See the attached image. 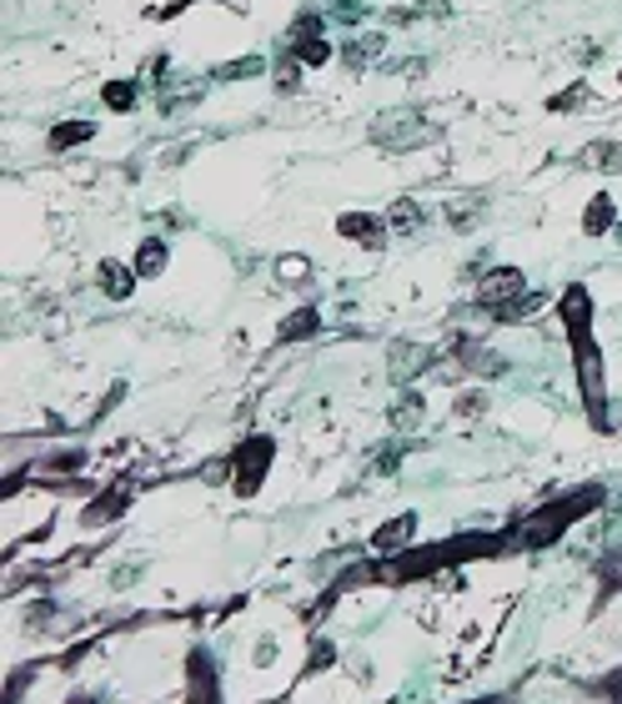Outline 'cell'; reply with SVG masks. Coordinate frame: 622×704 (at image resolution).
Wrapping results in <instances>:
<instances>
[{"label":"cell","instance_id":"cell-16","mask_svg":"<svg viewBox=\"0 0 622 704\" xmlns=\"http://www.w3.org/2000/svg\"><path fill=\"white\" fill-rule=\"evenodd\" d=\"M411 528H417V518L411 514H402V518H392L387 528H382V534H376V549H397L402 538H411Z\"/></svg>","mask_w":622,"mask_h":704},{"label":"cell","instance_id":"cell-10","mask_svg":"<svg viewBox=\"0 0 622 704\" xmlns=\"http://www.w3.org/2000/svg\"><path fill=\"white\" fill-rule=\"evenodd\" d=\"M422 362H427L422 347H411V343L392 347V378H411V368H422Z\"/></svg>","mask_w":622,"mask_h":704},{"label":"cell","instance_id":"cell-12","mask_svg":"<svg viewBox=\"0 0 622 704\" xmlns=\"http://www.w3.org/2000/svg\"><path fill=\"white\" fill-rule=\"evenodd\" d=\"M161 267H166V242L151 237L142 252H136V277H156Z\"/></svg>","mask_w":622,"mask_h":704},{"label":"cell","instance_id":"cell-2","mask_svg":"<svg viewBox=\"0 0 622 704\" xmlns=\"http://www.w3.org/2000/svg\"><path fill=\"white\" fill-rule=\"evenodd\" d=\"M528 292V282H522V272L517 267H497V272H487V282L477 287V298H482V308H512L517 298Z\"/></svg>","mask_w":622,"mask_h":704},{"label":"cell","instance_id":"cell-13","mask_svg":"<svg viewBox=\"0 0 622 704\" xmlns=\"http://www.w3.org/2000/svg\"><path fill=\"white\" fill-rule=\"evenodd\" d=\"M302 86V56L286 46V56L276 60V91H296Z\"/></svg>","mask_w":622,"mask_h":704},{"label":"cell","instance_id":"cell-21","mask_svg":"<svg viewBox=\"0 0 622 704\" xmlns=\"http://www.w3.org/2000/svg\"><path fill=\"white\" fill-rule=\"evenodd\" d=\"M276 272H282L286 282H296V277H306V257H282V262H276Z\"/></svg>","mask_w":622,"mask_h":704},{"label":"cell","instance_id":"cell-9","mask_svg":"<svg viewBox=\"0 0 622 704\" xmlns=\"http://www.w3.org/2000/svg\"><path fill=\"white\" fill-rule=\"evenodd\" d=\"M131 282H136V267H121V262H101V287L111 298H126Z\"/></svg>","mask_w":622,"mask_h":704},{"label":"cell","instance_id":"cell-19","mask_svg":"<svg viewBox=\"0 0 622 704\" xmlns=\"http://www.w3.org/2000/svg\"><path fill=\"white\" fill-rule=\"evenodd\" d=\"M292 51L306 60V66H321V60H331V41H302V46H292Z\"/></svg>","mask_w":622,"mask_h":704},{"label":"cell","instance_id":"cell-20","mask_svg":"<svg viewBox=\"0 0 622 704\" xmlns=\"http://www.w3.org/2000/svg\"><path fill=\"white\" fill-rule=\"evenodd\" d=\"M587 101V86H567L563 96H552V111H573V107H583Z\"/></svg>","mask_w":622,"mask_h":704},{"label":"cell","instance_id":"cell-5","mask_svg":"<svg viewBox=\"0 0 622 704\" xmlns=\"http://www.w3.org/2000/svg\"><path fill=\"white\" fill-rule=\"evenodd\" d=\"M577 167L587 171H622V142H587L577 152Z\"/></svg>","mask_w":622,"mask_h":704},{"label":"cell","instance_id":"cell-3","mask_svg":"<svg viewBox=\"0 0 622 704\" xmlns=\"http://www.w3.org/2000/svg\"><path fill=\"white\" fill-rule=\"evenodd\" d=\"M267 463H271V443L267 438H251L241 454H236V489L241 493H251L261 483V473H267Z\"/></svg>","mask_w":622,"mask_h":704},{"label":"cell","instance_id":"cell-14","mask_svg":"<svg viewBox=\"0 0 622 704\" xmlns=\"http://www.w3.org/2000/svg\"><path fill=\"white\" fill-rule=\"evenodd\" d=\"M417 227H422V206H417V202H397V212H392V232H397V237H411Z\"/></svg>","mask_w":622,"mask_h":704},{"label":"cell","instance_id":"cell-22","mask_svg":"<svg viewBox=\"0 0 622 704\" xmlns=\"http://www.w3.org/2000/svg\"><path fill=\"white\" fill-rule=\"evenodd\" d=\"M482 407H487V398H482V393H467V398H462V413H482Z\"/></svg>","mask_w":622,"mask_h":704},{"label":"cell","instance_id":"cell-8","mask_svg":"<svg viewBox=\"0 0 622 704\" xmlns=\"http://www.w3.org/2000/svg\"><path fill=\"white\" fill-rule=\"evenodd\" d=\"M612 216H618V202L612 197H592V206H587V237H602V232L612 227Z\"/></svg>","mask_w":622,"mask_h":704},{"label":"cell","instance_id":"cell-15","mask_svg":"<svg viewBox=\"0 0 622 704\" xmlns=\"http://www.w3.org/2000/svg\"><path fill=\"white\" fill-rule=\"evenodd\" d=\"M261 71H267V60L247 56V60H231V66H216L212 81H236V76H261Z\"/></svg>","mask_w":622,"mask_h":704},{"label":"cell","instance_id":"cell-11","mask_svg":"<svg viewBox=\"0 0 622 704\" xmlns=\"http://www.w3.org/2000/svg\"><path fill=\"white\" fill-rule=\"evenodd\" d=\"M206 91V81H186V86H166L161 91V111H181V107H191L196 96Z\"/></svg>","mask_w":622,"mask_h":704},{"label":"cell","instance_id":"cell-6","mask_svg":"<svg viewBox=\"0 0 622 704\" xmlns=\"http://www.w3.org/2000/svg\"><path fill=\"white\" fill-rule=\"evenodd\" d=\"M337 232L341 237H352V242H362V247H376V242L387 237V227H382L376 216H366V212H347L337 222Z\"/></svg>","mask_w":622,"mask_h":704},{"label":"cell","instance_id":"cell-1","mask_svg":"<svg viewBox=\"0 0 622 704\" xmlns=\"http://www.w3.org/2000/svg\"><path fill=\"white\" fill-rule=\"evenodd\" d=\"M372 142L382 146V152H417V146L437 142V126L422 116V111H411V107H392L382 111V116H372Z\"/></svg>","mask_w":622,"mask_h":704},{"label":"cell","instance_id":"cell-18","mask_svg":"<svg viewBox=\"0 0 622 704\" xmlns=\"http://www.w3.org/2000/svg\"><path fill=\"white\" fill-rule=\"evenodd\" d=\"M317 333V312H292L282 327V337H312Z\"/></svg>","mask_w":622,"mask_h":704},{"label":"cell","instance_id":"cell-17","mask_svg":"<svg viewBox=\"0 0 622 704\" xmlns=\"http://www.w3.org/2000/svg\"><path fill=\"white\" fill-rule=\"evenodd\" d=\"M101 96H106L111 111H131V107H136V81H111Z\"/></svg>","mask_w":622,"mask_h":704},{"label":"cell","instance_id":"cell-4","mask_svg":"<svg viewBox=\"0 0 622 704\" xmlns=\"http://www.w3.org/2000/svg\"><path fill=\"white\" fill-rule=\"evenodd\" d=\"M382 51H387L382 36H352L347 46H341V60H347V71H366V66L382 60Z\"/></svg>","mask_w":622,"mask_h":704},{"label":"cell","instance_id":"cell-7","mask_svg":"<svg viewBox=\"0 0 622 704\" xmlns=\"http://www.w3.org/2000/svg\"><path fill=\"white\" fill-rule=\"evenodd\" d=\"M95 136V121H66V126H56L50 132V152H66V146H81Z\"/></svg>","mask_w":622,"mask_h":704}]
</instances>
